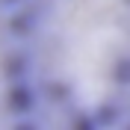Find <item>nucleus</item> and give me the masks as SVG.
<instances>
[{
    "label": "nucleus",
    "instance_id": "1",
    "mask_svg": "<svg viewBox=\"0 0 130 130\" xmlns=\"http://www.w3.org/2000/svg\"><path fill=\"white\" fill-rule=\"evenodd\" d=\"M21 24L27 83L71 118L130 101V0H30Z\"/></svg>",
    "mask_w": 130,
    "mask_h": 130
},
{
    "label": "nucleus",
    "instance_id": "2",
    "mask_svg": "<svg viewBox=\"0 0 130 130\" xmlns=\"http://www.w3.org/2000/svg\"><path fill=\"white\" fill-rule=\"evenodd\" d=\"M27 83L24 50H21V24L0 3V112L15 104V95Z\"/></svg>",
    "mask_w": 130,
    "mask_h": 130
}]
</instances>
